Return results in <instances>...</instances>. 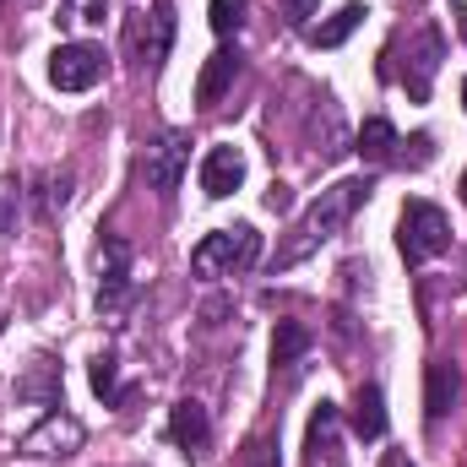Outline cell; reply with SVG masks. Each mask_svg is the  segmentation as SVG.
Wrapping results in <instances>:
<instances>
[{"label": "cell", "instance_id": "obj_1", "mask_svg": "<svg viewBox=\"0 0 467 467\" xmlns=\"http://www.w3.org/2000/svg\"><path fill=\"white\" fill-rule=\"evenodd\" d=\"M369 202V180H337L332 191H321L310 207H305V218L294 223V239L277 250V266H294V261H305L316 244H327V239H337V234L348 229V218Z\"/></svg>", "mask_w": 467, "mask_h": 467}, {"label": "cell", "instance_id": "obj_18", "mask_svg": "<svg viewBox=\"0 0 467 467\" xmlns=\"http://www.w3.org/2000/svg\"><path fill=\"white\" fill-rule=\"evenodd\" d=\"M364 16H369L364 5H343L337 16H327L321 27H310V44H316V49H337V44H348V33L364 22Z\"/></svg>", "mask_w": 467, "mask_h": 467}, {"label": "cell", "instance_id": "obj_5", "mask_svg": "<svg viewBox=\"0 0 467 467\" xmlns=\"http://www.w3.org/2000/svg\"><path fill=\"white\" fill-rule=\"evenodd\" d=\"M185 163H191V141H185L180 130H169V136H158V141L141 147L136 174H141V185H147L152 196H174L180 180H185Z\"/></svg>", "mask_w": 467, "mask_h": 467}, {"label": "cell", "instance_id": "obj_8", "mask_svg": "<svg viewBox=\"0 0 467 467\" xmlns=\"http://www.w3.org/2000/svg\"><path fill=\"white\" fill-rule=\"evenodd\" d=\"M104 49L99 44H60L55 55H49V82L60 88V93H88V88H99L104 82Z\"/></svg>", "mask_w": 467, "mask_h": 467}, {"label": "cell", "instance_id": "obj_26", "mask_svg": "<svg viewBox=\"0 0 467 467\" xmlns=\"http://www.w3.org/2000/svg\"><path fill=\"white\" fill-rule=\"evenodd\" d=\"M316 11H321V0H283V16H288L294 27H305Z\"/></svg>", "mask_w": 467, "mask_h": 467}, {"label": "cell", "instance_id": "obj_16", "mask_svg": "<svg viewBox=\"0 0 467 467\" xmlns=\"http://www.w3.org/2000/svg\"><path fill=\"white\" fill-rule=\"evenodd\" d=\"M353 152L364 158V163H391L397 158V125L391 119H364V130L353 136Z\"/></svg>", "mask_w": 467, "mask_h": 467}, {"label": "cell", "instance_id": "obj_23", "mask_svg": "<svg viewBox=\"0 0 467 467\" xmlns=\"http://www.w3.org/2000/svg\"><path fill=\"white\" fill-rule=\"evenodd\" d=\"M397 147H402V152H397V163H402V169H424V163L435 158V136H424V130H419V136H408V141H397Z\"/></svg>", "mask_w": 467, "mask_h": 467}, {"label": "cell", "instance_id": "obj_15", "mask_svg": "<svg viewBox=\"0 0 467 467\" xmlns=\"http://www.w3.org/2000/svg\"><path fill=\"white\" fill-rule=\"evenodd\" d=\"M353 435L358 441H380L386 435V397H380L375 380H364L358 397H353Z\"/></svg>", "mask_w": 467, "mask_h": 467}, {"label": "cell", "instance_id": "obj_19", "mask_svg": "<svg viewBox=\"0 0 467 467\" xmlns=\"http://www.w3.org/2000/svg\"><path fill=\"white\" fill-rule=\"evenodd\" d=\"M16 397L55 408V402H60V375H55V364H49V358H38V364H33V375H22V380H16Z\"/></svg>", "mask_w": 467, "mask_h": 467}, {"label": "cell", "instance_id": "obj_30", "mask_svg": "<svg viewBox=\"0 0 467 467\" xmlns=\"http://www.w3.org/2000/svg\"><path fill=\"white\" fill-rule=\"evenodd\" d=\"M451 16H457V33H462V44H467V5H462V0L451 5Z\"/></svg>", "mask_w": 467, "mask_h": 467}, {"label": "cell", "instance_id": "obj_20", "mask_svg": "<svg viewBox=\"0 0 467 467\" xmlns=\"http://www.w3.org/2000/svg\"><path fill=\"white\" fill-rule=\"evenodd\" d=\"M244 5H250V0H213V5H207V22H213L218 38H229V33L244 27Z\"/></svg>", "mask_w": 467, "mask_h": 467}, {"label": "cell", "instance_id": "obj_7", "mask_svg": "<svg viewBox=\"0 0 467 467\" xmlns=\"http://www.w3.org/2000/svg\"><path fill=\"white\" fill-rule=\"evenodd\" d=\"M441 55H446V38H441V27H413L408 33V60H402V88H408V99L413 104H424L430 99V88H435V71H441Z\"/></svg>", "mask_w": 467, "mask_h": 467}, {"label": "cell", "instance_id": "obj_24", "mask_svg": "<svg viewBox=\"0 0 467 467\" xmlns=\"http://www.w3.org/2000/svg\"><path fill=\"white\" fill-rule=\"evenodd\" d=\"M44 185H49V196H44V218H55V213L71 202V169H60V174H44Z\"/></svg>", "mask_w": 467, "mask_h": 467}, {"label": "cell", "instance_id": "obj_17", "mask_svg": "<svg viewBox=\"0 0 467 467\" xmlns=\"http://www.w3.org/2000/svg\"><path fill=\"white\" fill-rule=\"evenodd\" d=\"M305 353H310V332L299 321H277V332H272V364L277 369H294Z\"/></svg>", "mask_w": 467, "mask_h": 467}, {"label": "cell", "instance_id": "obj_12", "mask_svg": "<svg viewBox=\"0 0 467 467\" xmlns=\"http://www.w3.org/2000/svg\"><path fill=\"white\" fill-rule=\"evenodd\" d=\"M244 185V152L239 147H213L207 158H202V191L213 196V202H223Z\"/></svg>", "mask_w": 467, "mask_h": 467}, {"label": "cell", "instance_id": "obj_2", "mask_svg": "<svg viewBox=\"0 0 467 467\" xmlns=\"http://www.w3.org/2000/svg\"><path fill=\"white\" fill-rule=\"evenodd\" d=\"M261 261V234L250 223H234V229H213L196 250H191V272L196 277H234L244 266Z\"/></svg>", "mask_w": 467, "mask_h": 467}, {"label": "cell", "instance_id": "obj_28", "mask_svg": "<svg viewBox=\"0 0 467 467\" xmlns=\"http://www.w3.org/2000/svg\"><path fill=\"white\" fill-rule=\"evenodd\" d=\"M104 11H109V0H88V11H82V22H104Z\"/></svg>", "mask_w": 467, "mask_h": 467}, {"label": "cell", "instance_id": "obj_9", "mask_svg": "<svg viewBox=\"0 0 467 467\" xmlns=\"http://www.w3.org/2000/svg\"><path fill=\"white\" fill-rule=\"evenodd\" d=\"M125 299H130V244L119 234H104V244H99V310L115 316Z\"/></svg>", "mask_w": 467, "mask_h": 467}, {"label": "cell", "instance_id": "obj_21", "mask_svg": "<svg viewBox=\"0 0 467 467\" xmlns=\"http://www.w3.org/2000/svg\"><path fill=\"white\" fill-rule=\"evenodd\" d=\"M93 391L104 402H119V369H115V353H99L93 358Z\"/></svg>", "mask_w": 467, "mask_h": 467}, {"label": "cell", "instance_id": "obj_4", "mask_svg": "<svg viewBox=\"0 0 467 467\" xmlns=\"http://www.w3.org/2000/svg\"><path fill=\"white\" fill-rule=\"evenodd\" d=\"M125 49H130V66L158 71L174 49V0H152V11H136L125 22Z\"/></svg>", "mask_w": 467, "mask_h": 467}, {"label": "cell", "instance_id": "obj_13", "mask_svg": "<svg viewBox=\"0 0 467 467\" xmlns=\"http://www.w3.org/2000/svg\"><path fill=\"white\" fill-rule=\"evenodd\" d=\"M234 77H239V49H213L207 55V66H202V77H196V104L202 109H218L223 104V93L234 88Z\"/></svg>", "mask_w": 467, "mask_h": 467}, {"label": "cell", "instance_id": "obj_22", "mask_svg": "<svg viewBox=\"0 0 467 467\" xmlns=\"http://www.w3.org/2000/svg\"><path fill=\"white\" fill-rule=\"evenodd\" d=\"M16 213H22V185L11 174H0V239L16 229Z\"/></svg>", "mask_w": 467, "mask_h": 467}, {"label": "cell", "instance_id": "obj_6", "mask_svg": "<svg viewBox=\"0 0 467 467\" xmlns=\"http://www.w3.org/2000/svg\"><path fill=\"white\" fill-rule=\"evenodd\" d=\"M82 441H88V430H82V419H71V413H60V408H49L22 441H16V457H33V462H49V457H77L82 451Z\"/></svg>", "mask_w": 467, "mask_h": 467}, {"label": "cell", "instance_id": "obj_14", "mask_svg": "<svg viewBox=\"0 0 467 467\" xmlns=\"http://www.w3.org/2000/svg\"><path fill=\"white\" fill-rule=\"evenodd\" d=\"M305 451H310V467H343V457H337V402H321V408L310 413V441H305Z\"/></svg>", "mask_w": 467, "mask_h": 467}, {"label": "cell", "instance_id": "obj_11", "mask_svg": "<svg viewBox=\"0 0 467 467\" xmlns=\"http://www.w3.org/2000/svg\"><path fill=\"white\" fill-rule=\"evenodd\" d=\"M457 397H462V375H457V364L430 358V364H424V413H430V424H441V419L457 408Z\"/></svg>", "mask_w": 467, "mask_h": 467}, {"label": "cell", "instance_id": "obj_3", "mask_svg": "<svg viewBox=\"0 0 467 467\" xmlns=\"http://www.w3.org/2000/svg\"><path fill=\"white\" fill-rule=\"evenodd\" d=\"M397 250L408 266H424L435 255L451 250V218L435 207V202H408L402 218H397Z\"/></svg>", "mask_w": 467, "mask_h": 467}, {"label": "cell", "instance_id": "obj_29", "mask_svg": "<svg viewBox=\"0 0 467 467\" xmlns=\"http://www.w3.org/2000/svg\"><path fill=\"white\" fill-rule=\"evenodd\" d=\"M380 467H413V457H408V451H386V457H380Z\"/></svg>", "mask_w": 467, "mask_h": 467}, {"label": "cell", "instance_id": "obj_27", "mask_svg": "<svg viewBox=\"0 0 467 467\" xmlns=\"http://www.w3.org/2000/svg\"><path fill=\"white\" fill-rule=\"evenodd\" d=\"M266 207H272V213H288V207H294V191H288V185H272V191H266Z\"/></svg>", "mask_w": 467, "mask_h": 467}, {"label": "cell", "instance_id": "obj_10", "mask_svg": "<svg viewBox=\"0 0 467 467\" xmlns=\"http://www.w3.org/2000/svg\"><path fill=\"white\" fill-rule=\"evenodd\" d=\"M169 441H174L185 457H202V451H207L213 424H207V408H202L196 397H185V402H174V408H169Z\"/></svg>", "mask_w": 467, "mask_h": 467}, {"label": "cell", "instance_id": "obj_31", "mask_svg": "<svg viewBox=\"0 0 467 467\" xmlns=\"http://www.w3.org/2000/svg\"><path fill=\"white\" fill-rule=\"evenodd\" d=\"M462 104H467V82H462Z\"/></svg>", "mask_w": 467, "mask_h": 467}, {"label": "cell", "instance_id": "obj_25", "mask_svg": "<svg viewBox=\"0 0 467 467\" xmlns=\"http://www.w3.org/2000/svg\"><path fill=\"white\" fill-rule=\"evenodd\" d=\"M244 467H277V446H272L266 435H255V441L244 446Z\"/></svg>", "mask_w": 467, "mask_h": 467}]
</instances>
